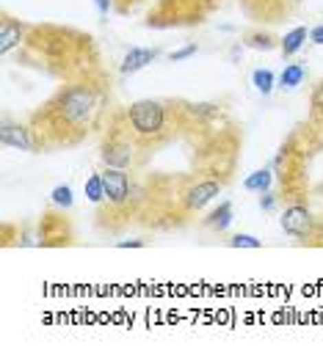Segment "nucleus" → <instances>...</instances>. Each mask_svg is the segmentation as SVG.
I'll return each instance as SVG.
<instances>
[{
    "instance_id": "nucleus-18",
    "label": "nucleus",
    "mask_w": 323,
    "mask_h": 358,
    "mask_svg": "<svg viewBox=\"0 0 323 358\" xmlns=\"http://www.w3.org/2000/svg\"><path fill=\"white\" fill-rule=\"evenodd\" d=\"M50 204L58 207V210H72V204H75L72 188H69V185H56V188L50 191Z\"/></svg>"
},
{
    "instance_id": "nucleus-12",
    "label": "nucleus",
    "mask_w": 323,
    "mask_h": 358,
    "mask_svg": "<svg viewBox=\"0 0 323 358\" xmlns=\"http://www.w3.org/2000/svg\"><path fill=\"white\" fill-rule=\"evenodd\" d=\"M309 39V31L304 28V25H298V28H293V31H287L282 39H279V53H282V58H293L301 47H304V42Z\"/></svg>"
},
{
    "instance_id": "nucleus-15",
    "label": "nucleus",
    "mask_w": 323,
    "mask_h": 358,
    "mask_svg": "<svg viewBox=\"0 0 323 358\" xmlns=\"http://www.w3.org/2000/svg\"><path fill=\"white\" fill-rule=\"evenodd\" d=\"M271 182H274L271 168H260V171H254L243 179V188L249 193H265V191H271Z\"/></svg>"
},
{
    "instance_id": "nucleus-19",
    "label": "nucleus",
    "mask_w": 323,
    "mask_h": 358,
    "mask_svg": "<svg viewBox=\"0 0 323 358\" xmlns=\"http://www.w3.org/2000/svg\"><path fill=\"white\" fill-rule=\"evenodd\" d=\"M230 248H263V243L254 237V235H232L227 240Z\"/></svg>"
},
{
    "instance_id": "nucleus-24",
    "label": "nucleus",
    "mask_w": 323,
    "mask_h": 358,
    "mask_svg": "<svg viewBox=\"0 0 323 358\" xmlns=\"http://www.w3.org/2000/svg\"><path fill=\"white\" fill-rule=\"evenodd\" d=\"M135 3H138V0H113V6H116V12H119V14H127Z\"/></svg>"
},
{
    "instance_id": "nucleus-27",
    "label": "nucleus",
    "mask_w": 323,
    "mask_h": 358,
    "mask_svg": "<svg viewBox=\"0 0 323 358\" xmlns=\"http://www.w3.org/2000/svg\"><path fill=\"white\" fill-rule=\"evenodd\" d=\"M296 3H301V0H296Z\"/></svg>"
},
{
    "instance_id": "nucleus-9",
    "label": "nucleus",
    "mask_w": 323,
    "mask_h": 358,
    "mask_svg": "<svg viewBox=\"0 0 323 358\" xmlns=\"http://www.w3.org/2000/svg\"><path fill=\"white\" fill-rule=\"evenodd\" d=\"M25 34H31L28 25H23L20 20L3 14V20H0V53L9 56L14 47H20V42H23Z\"/></svg>"
},
{
    "instance_id": "nucleus-10",
    "label": "nucleus",
    "mask_w": 323,
    "mask_h": 358,
    "mask_svg": "<svg viewBox=\"0 0 323 358\" xmlns=\"http://www.w3.org/2000/svg\"><path fill=\"white\" fill-rule=\"evenodd\" d=\"M157 53H160V50H155V47H130V50L124 53L122 64H119V72H122V75H135V72L146 69V67L157 58Z\"/></svg>"
},
{
    "instance_id": "nucleus-4",
    "label": "nucleus",
    "mask_w": 323,
    "mask_h": 358,
    "mask_svg": "<svg viewBox=\"0 0 323 358\" xmlns=\"http://www.w3.org/2000/svg\"><path fill=\"white\" fill-rule=\"evenodd\" d=\"M238 3L257 23H279L293 12V6H298L296 0H238Z\"/></svg>"
},
{
    "instance_id": "nucleus-1",
    "label": "nucleus",
    "mask_w": 323,
    "mask_h": 358,
    "mask_svg": "<svg viewBox=\"0 0 323 358\" xmlns=\"http://www.w3.org/2000/svg\"><path fill=\"white\" fill-rule=\"evenodd\" d=\"M100 105H102V88L91 77L61 86L53 94V99L42 110H36L28 121L36 152L80 143L94 127Z\"/></svg>"
},
{
    "instance_id": "nucleus-2",
    "label": "nucleus",
    "mask_w": 323,
    "mask_h": 358,
    "mask_svg": "<svg viewBox=\"0 0 323 358\" xmlns=\"http://www.w3.org/2000/svg\"><path fill=\"white\" fill-rule=\"evenodd\" d=\"M169 116H172V108L160 99H138L124 110L127 127H130L135 143L144 149H149V146L155 149L172 135Z\"/></svg>"
},
{
    "instance_id": "nucleus-25",
    "label": "nucleus",
    "mask_w": 323,
    "mask_h": 358,
    "mask_svg": "<svg viewBox=\"0 0 323 358\" xmlns=\"http://www.w3.org/2000/svg\"><path fill=\"white\" fill-rule=\"evenodd\" d=\"M309 42H312V45H323V23L309 31Z\"/></svg>"
},
{
    "instance_id": "nucleus-7",
    "label": "nucleus",
    "mask_w": 323,
    "mask_h": 358,
    "mask_svg": "<svg viewBox=\"0 0 323 358\" xmlns=\"http://www.w3.org/2000/svg\"><path fill=\"white\" fill-rule=\"evenodd\" d=\"M219 193H221V182H216V179H202V182H194V185L183 193L186 213H199V210H205Z\"/></svg>"
},
{
    "instance_id": "nucleus-5",
    "label": "nucleus",
    "mask_w": 323,
    "mask_h": 358,
    "mask_svg": "<svg viewBox=\"0 0 323 358\" xmlns=\"http://www.w3.org/2000/svg\"><path fill=\"white\" fill-rule=\"evenodd\" d=\"M102 182H105V204H108V207L122 210V207L130 204V176L124 174V168L105 165Z\"/></svg>"
},
{
    "instance_id": "nucleus-3",
    "label": "nucleus",
    "mask_w": 323,
    "mask_h": 358,
    "mask_svg": "<svg viewBox=\"0 0 323 358\" xmlns=\"http://www.w3.org/2000/svg\"><path fill=\"white\" fill-rule=\"evenodd\" d=\"M135 149H138V143H135L130 127H124V130L111 127L108 135H105V141H102V152H100V157H102L105 165H113V168H130V165H133V152H135Z\"/></svg>"
},
{
    "instance_id": "nucleus-6",
    "label": "nucleus",
    "mask_w": 323,
    "mask_h": 358,
    "mask_svg": "<svg viewBox=\"0 0 323 358\" xmlns=\"http://www.w3.org/2000/svg\"><path fill=\"white\" fill-rule=\"evenodd\" d=\"M282 229L296 237V240H309L312 232H315V218L307 207L301 204H290L285 213H282Z\"/></svg>"
},
{
    "instance_id": "nucleus-26",
    "label": "nucleus",
    "mask_w": 323,
    "mask_h": 358,
    "mask_svg": "<svg viewBox=\"0 0 323 358\" xmlns=\"http://www.w3.org/2000/svg\"><path fill=\"white\" fill-rule=\"evenodd\" d=\"M146 246V240H119L116 243V248H144Z\"/></svg>"
},
{
    "instance_id": "nucleus-23",
    "label": "nucleus",
    "mask_w": 323,
    "mask_h": 358,
    "mask_svg": "<svg viewBox=\"0 0 323 358\" xmlns=\"http://www.w3.org/2000/svg\"><path fill=\"white\" fill-rule=\"evenodd\" d=\"M94 6H97V12H100V17H108V12L116 9L113 0H94Z\"/></svg>"
},
{
    "instance_id": "nucleus-21",
    "label": "nucleus",
    "mask_w": 323,
    "mask_h": 358,
    "mask_svg": "<svg viewBox=\"0 0 323 358\" xmlns=\"http://www.w3.org/2000/svg\"><path fill=\"white\" fill-rule=\"evenodd\" d=\"M194 53H197V42H194V45H188V47H183V50H175L169 58H172V61H186V58H191Z\"/></svg>"
},
{
    "instance_id": "nucleus-13",
    "label": "nucleus",
    "mask_w": 323,
    "mask_h": 358,
    "mask_svg": "<svg viewBox=\"0 0 323 358\" xmlns=\"http://www.w3.org/2000/svg\"><path fill=\"white\" fill-rule=\"evenodd\" d=\"M304 80H307V67H304V64H287V67L282 69V75L276 77V86H279L282 91H293V88H298Z\"/></svg>"
},
{
    "instance_id": "nucleus-16",
    "label": "nucleus",
    "mask_w": 323,
    "mask_h": 358,
    "mask_svg": "<svg viewBox=\"0 0 323 358\" xmlns=\"http://www.w3.org/2000/svg\"><path fill=\"white\" fill-rule=\"evenodd\" d=\"M86 199L91 204H102L105 202V182H102V174H91L86 179Z\"/></svg>"
},
{
    "instance_id": "nucleus-8",
    "label": "nucleus",
    "mask_w": 323,
    "mask_h": 358,
    "mask_svg": "<svg viewBox=\"0 0 323 358\" xmlns=\"http://www.w3.org/2000/svg\"><path fill=\"white\" fill-rule=\"evenodd\" d=\"M0 143H3V146H14V149H23V152H36L31 127H28V124H20V121H12V119H3V124H0Z\"/></svg>"
},
{
    "instance_id": "nucleus-17",
    "label": "nucleus",
    "mask_w": 323,
    "mask_h": 358,
    "mask_svg": "<svg viewBox=\"0 0 323 358\" xmlns=\"http://www.w3.org/2000/svg\"><path fill=\"white\" fill-rule=\"evenodd\" d=\"M252 83H254V88H257L263 97H268V94L274 91V86H276V75H274L271 69H254V72H252Z\"/></svg>"
},
{
    "instance_id": "nucleus-11",
    "label": "nucleus",
    "mask_w": 323,
    "mask_h": 358,
    "mask_svg": "<svg viewBox=\"0 0 323 358\" xmlns=\"http://www.w3.org/2000/svg\"><path fill=\"white\" fill-rule=\"evenodd\" d=\"M202 226L210 229V232H216V235H224V232L232 226V204H230V202H221V204L202 221Z\"/></svg>"
},
{
    "instance_id": "nucleus-22",
    "label": "nucleus",
    "mask_w": 323,
    "mask_h": 358,
    "mask_svg": "<svg viewBox=\"0 0 323 358\" xmlns=\"http://www.w3.org/2000/svg\"><path fill=\"white\" fill-rule=\"evenodd\" d=\"M274 207H276V193L265 191V193H263V199H260V210H263V213H271Z\"/></svg>"
},
{
    "instance_id": "nucleus-20",
    "label": "nucleus",
    "mask_w": 323,
    "mask_h": 358,
    "mask_svg": "<svg viewBox=\"0 0 323 358\" xmlns=\"http://www.w3.org/2000/svg\"><path fill=\"white\" fill-rule=\"evenodd\" d=\"M246 45L257 47V50H274V36H268V34H249Z\"/></svg>"
},
{
    "instance_id": "nucleus-14",
    "label": "nucleus",
    "mask_w": 323,
    "mask_h": 358,
    "mask_svg": "<svg viewBox=\"0 0 323 358\" xmlns=\"http://www.w3.org/2000/svg\"><path fill=\"white\" fill-rule=\"evenodd\" d=\"M180 110H183L186 116H191L194 121H213V119L221 116V108L213 105V102H186Z\"/></svg>"
}]
</instances>
